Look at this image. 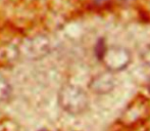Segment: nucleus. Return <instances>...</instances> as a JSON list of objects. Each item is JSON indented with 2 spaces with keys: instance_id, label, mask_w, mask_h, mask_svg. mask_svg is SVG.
<instances>
[{
  "instance_id": "obj_1",
  "label": "nucleus",
  "mask_w": 150,
  "mask_h": 131,
  "mask_svg": "<svg viewBox=\"0 0 150 131\" xmlns=\"http://www.w3.org/2000/svg\"><path fill=\"white\" fill-rule=\"evenodd\" d=\"M58 105L67 113L79 115L88 109L89 98L80 86L65 84L58 91Z\"/></svg>"
},
{
  "instance_id": "obj_2",
  "label": "nucleus",
  "mask_w": 150,
  "mask_h": 131,
  "mask_svg": "<svg viewBox=\"0 0 150 131\" xmlns=\"http://www.w3.org/2000/svg\"><path fill=\"white\" fill-rule=\"evenodd\" d=\"M51 50V43L49 38L43 34L27 38L18 47V51L27 60L38 61L48 56Z\"/></svg>"
},
{
  "instance_id": "obj_3",
  "label": "nucleus",
  "mask_w": 150,
  "mask_h": 131,
  "mask_svg": "<svg viewBox=\"0 0 150 131\" xmlns=\"http://www.w3.org/2000/svg\"><path fill=\"white\" fill-rule=\"evenodd\" d=\"M100 58L107 71L115 73L126 69L132 61V56L127 48L113 45L105 48Z\"/></svg>"
},
{
  "instance_id": "obj_4",
  "label": "nucleus",
  "mask_w": 150,
  "mask_h": 131,
  "mask_svg": "<svg viewBox=\"0 0 150 131\" xmlns=\"http://www.w3.org/2000/svg\"><path fill=\"white\" fill-rule=\"evenodd\" d=\"M115 86V80L111 72H105L95 76L90 82V88L93 92L98 94H104L111 91Z\"/></svg>"
},
{
  "instance_id": "obj_5",
  "label": "nucleus",
  "mask_w": 150,
  "mask_h": 131,
  "mask_svg": "<svg viewBox=\"0 0 150 131\" xmlns=\"http://www.w3.org/2000/svg\"><path fill=\"white\" fill-rule=\"evenodd\" d=\"M12 96V86L10 82L0 75V105H5L10 100Z\"/></svg>"
},
{
  "instance_id": "obj_6",
  "label": "nucleus",
  "mask_w": 150,
  "mask_h": 131,
  "mask_svg": "<svg viewBox=\"0 0 150 131\" xmlns=\"http://www.w3.org/2000/svg\"><path fill=\"white\" fill-rule=\"evenodd\" d=\"M141 58L145 63V65L150 67V46H147L144 50H143L142 54H141Z\"/></svg>"
},
{
  "instance_id": "obj_7",
  "label": "nucleus",
  "mask_w": 150,
  "mask_h": 131,
  "mask_svg": "<svg viewBox=\"0 0 150 131\" xmlns=\"http://www.w3.org/2000/svg\"><path fill=\"white\" fill-rule=\"evenodd\" d=\"M43 131H45V130H43Z\"/></svg>"
}]
</instances>
